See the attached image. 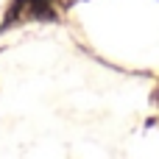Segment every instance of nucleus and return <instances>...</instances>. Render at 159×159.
Returning a JSON list of instances; mask_svg holds the SVG:
<instances>
[{"label":"nucleus","instance_id":"nucleus-1","mask_svg":"<svg viewBox=\"0 0 159 159\" xmlns=\"http://www.w3.org/2000/svg\"><path fill=\"white\" fill-rule=\"evenodd\" d=\"M53 17H56L53 0H14L6 17V28L28 20H53Z\"/></svg>","mask_w":159,"mask_h":159}]
</instances>
